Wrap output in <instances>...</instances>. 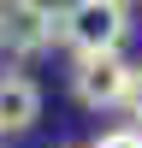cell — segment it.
Segmentation results:
<instances>
[{"label": "cell", "mask_w": 142, "mask_h": 148, "mask_svg": "<svg viewBox=\"0 0 142 148\" xmlns=\"http://www.w3.org/2000/svg\"><path fill=\"white\" fill-rule=\"evenodd\" d=\"M53 24H59V42H65L77 59H89V53H118L124 36H130L124 0H71L65 12H53Z\"/></svg>", "instance_id": "1"}, {"label": "cell", "mask_w": 142, "mask_h": 148, "mask_svg": "<svg viewBox=\"0 0 142 148\" xmlns=\"http://www.w3.org/2000/svg\"><path fill=\"white\" fill-rule=\"evenodd\" d=\"M59 42V24L47 0H0V53L12 59H36Z\"/></svg>", "instance_id": "2"}, {"label": "cell", "mask_w": 142, "mask_h": 148, "mask_svg": "<svg viewBox=\"0 0 142 148\" xmlns=\"http://www.w3.org/2000/svg\"><path fill=\"white\" fill-rule=\"evenodd\" d=\"M124 89H130L124 53H89V59H77V71H71V95H77L89 113L124 107Z\"/></svg>", "instance_id": "3"}, {"label": "cell", "mask_w": 142, "mask_h": 148, "mask_svg": "<svg viewBox=\"0 0 142 148\" xmlns=\"http://www.w3.org/2000/svg\"><path fill=\"white\" fill-rule=\"evenodd\" d=\"M42 119V89L24 71H0V130H30Z\"/></svg>", "instance_id": "4"}, {"label": "cell", "mask_w": 142, "mask_h": 148, "mask_svg": "<svg viewBox=\"0 0 142 148\" xmlns=\"http://www.w3.org/2000/svg\"><path fill=\"white\" fill-rule=\"evenodd\" d=\"M89 148H142V130H136V125H124V130H101Z\"/></svg>", "instance_id": "5"}, {"label": "cell", "mask_w": 142, "mask_h": 148, "mask_svg": "<svg viewBox=\"0 0 142 148\" xmlns=\"http://www.w3.org/2000/svg\"><path fill=\"white\" fill-rule=\"evenodd\" d=\"M124 107H130V119H136V130H142V65H130V89H124Z\"/></svg>", "instance_id": "6"}]
</instances>
